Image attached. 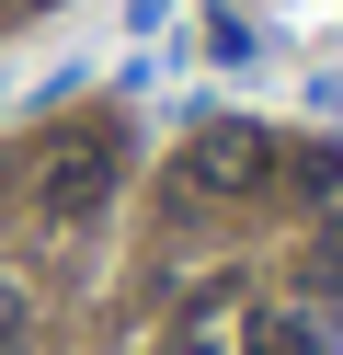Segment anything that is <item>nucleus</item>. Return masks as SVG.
Returning a JSON list of instances; mask_svg holds the SVG:
<instances>
[{
    "label": "nucleus",
    "mask_w": 343,
    "mask_h": 355,
    "mask_svg": "<svg viewBox=\"0 0 343 355\" xmlns=\"http://www.w3.org/2000/svg\"><path fill=\"white\" fill-rule=\"evenodd\" d=\"M114 172H126V126H114V115H80V126H58V138L35 149V207L46 218H91L114 195Z\"/></svg>",
    "instance_id": "obj_1"
},
{
    "label": "nucleus",
    "mask_w": 343,
    "mask_h": 355,
    "mask_svg": "<svg viewBox=\"0 0 343 355\" xmlns=\"http://www.w3.org/2000/svg\"><path fill=\"white\" fill-rule=\"evenodd\" d=\"M274 161H286V149H274L263 126L218 115V126H195V138H183L172 184H183V195H206V207H229V195H263V184H274Z\"/></svg>",
    "instance_id": "obj_2"
},
{
    "label": "nucleus",
    "mask_w": 343,
    "mask_h": 355,
    "mask_svg": "<svg viewBox=\"0 0 343 355\" xmlns=\"http://www.w3.org/2000/svg\"><path fill=\"white\" fill-rule=\"evenodd\" d=\"M252 355H332V332H320L309 309H263V321H252Z\"/></svg>",
    "instance_id": "obj_3"
},
{
    "label": "nucleus",
    "mask_w": 343,
    "mask_h": 355,
    "mask_svg": "<svg viewBox=\"0 0 343 355\" xmlns=\"http://www.w3.org/2000/svg\"><path fill=\"white\" fill-rule=\"evenodd\" d=\"M160 355H218V298H206V309H183V321L160 332Z\"/></svg>",
    "instance_id": "obj_4"
},
{
    "label": "nucleus",
    "mask_w": 343,
    "mask_h": 355,
    "mask_svg": "<svg viewBox=\"0 0 343 355\" xmlns=\"http://www.w3.org/2000/svg\"><path fill=\"white\" fill-rule=\"evenodd\" d=\"M12 344H23V286L0 275V355H12Z\"/></svg>",
    "instance_id": "obj_5"
}]
</instances>
